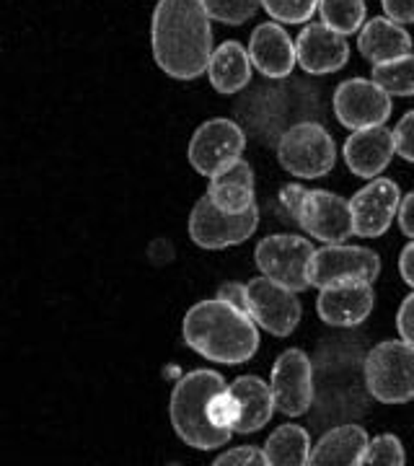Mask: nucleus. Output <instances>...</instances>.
Wrapping results in <instances>:
<instances>
[{"label":"nucleus","mask_w":414,"mask_h":466,"mask_svg":"<svg viewBox=\"0 0 414 466\" xmlns=\"http://www.w3.org/2000/svg\"><path fill=\"white\" fill-rule=\"evenodd\" d=\"M365 386L381 404L414 400V348L404 339H386L365 358Z\"/></svg>","instance_id":"nucleus-5"},{"label":"nucleus","mask_w":414,"mask_h":466,"mask_svg":"<svg viewBox=\"0 0 414 466\" xmlns=\"http://www.w3.org/2000/svg\"><path fill=\"white\" fill-rule=\"evenodd\" d=\"M280 205L285 208V213L316 241L342 244L355 233L349 200L334 195V192L288 184V187H282Z\"/></svg>","instance_id":"nucleus-4"},{"label":"nucleus","mask_w":414,"mask_h":466,"mask_svg":"<svg viewBox=\"0 0 414 466\" xmlns=\"http://www.w3.org/2000/svg\"><path fill=\"white\" fill-rule=\"evenodd\" d=\"M251 66L254 63L247 47L236 39H228L213 52L210 66H207V78L217 94H226V96L238 94L241 88L251 84Z\"/></svg>","instance_id":"nucleus-23"},{"label":"nucleus","mask_w":414,"mask_h":466,"mask_svg":"<svg viewBox=\"0 0 414 466\" xmlns=\"http://www.w3.org/2000/svg\"><path fill=\"white\" fill-rule=\"evenodd\" d=\"M386 16L397 24H414V0H381Z\"/></svg>","instance_id":"nucleus-34"},{"label":"nucleus","mask_w":414,"mask_h":466,"mask_svg":"<svg viewBox=\"0 0 414 466\" xmlns=\"http://www.w3.org/2000/svg\"><path fill=\"white\" fill-rule=\"evenodd\" d=\"M399 275L409 288H414V238L412 244H407L399 254Z\"/></svg>","instance_id":"nucleus-37"},{"label":"nucleus","mask_w":414,"mask_h":466,"mask_svg":"<svg viewBox=\"0 0 414 466\" xmlns=\"http://www.w3.org/2000/svg\"><path fill=\"white\" fill-rule=\"evenodd\" d=\"M321 0H262V8L272 21L280 24H306L318 11Z\"/></svg>","instance_id":"nucleus-28"},{"label":"nucleus","mask_w":414,"mask_h":466,"mask_svg":"<svg viewBox=\"0 0 414 466\" xmlns=\"http://www.w3.org/2000/svg\"><path fill=\"white\" fill-rule=\"evenodd\" d=\"M394 140H397V156L414 164V109L399 119L394 127Z\"/></svg>","instance_id":"nucleus-32"},{"label":"nucleus","mask_w":414,"mask_h":466,"mask_svg":"<svg viewBox=\"0 0 414 466\" xmlns=\"http://www.w3.org/2000/svg\"><path fill=\"white\" fill-rule=\"evenodd\" d=\"M265 453L275 466L311 464V438L300 425H282L267 438Z\"/></svg>","instance_id":"nucleus-24"},{"label":"nucleus","mask_w":414,"mask_h":466,"mask_svg":"<svg viewBox=\"0 0 414 466\" xmlns=\"http://www.w3.org/2000/svg\"><path fill=\"white\" fill-rule=\"evenodd\" d=\"M397 329L399 337H401L409 348H414V293H409L407 299L401 300V306H399Z\"/></svg>","instance_id":"nucleus-33"},{"label":"nucleus","mask_w":414,"mask_h":466,"mask_svg":"<svg viewBox=\"0 0 414 466\" xmlns=\"http://www.w3.org/2000/svg\"><path fill=\"white\" fill-rule=\"evenodd\" d=\"M226 389V379L217 370L199 368L187 373L171 391V425L187 446L197 451H216L233 438L228 431H217L207 417V404Z\"/></svg>","instance_id":"nucleus-3"},{"label":"nucleus","mask_w":414,"mask_h":466,"mask_svg":"<svg viewBox=\"0 0 414 466\" xmlns=\"http://www.w3.org/2000/svg\"><path fill=\"white\" fill-rule=\"evenodd\" d=\"M399 228L404 236L414 238V192L404 195L401 198V205H399Z\"/></svg>","instance_id":"nucleus-36"},{"label":"nucleus","mask_w":414,"mask_h":466,"mask_svg":"<svg viewBox=\"0 0 414 466\" xmlns=\"http://www.w3.org/2000/svg\"><path fill=\"white\" fill-rule=\"evenodd\" d=\"M248 314L265 332L288 337L296 332L300 321V300L296 290L269 280L267 275L247 283Z\"/></svg>","instance_id":"nucleus-12"},{"label":"nucleus","mask_w":414,"mask_h":466,"mask_svg":"<svg viewBox=\"0 0 414 466\" xmlns=\"http://www.w3.org/2000/svg\"><path fill=\"white\" fill-rule=\"evenodd\" d=\"M298 66L308 76H329L348 66V36L329 29L327 24H308L296 39Z\"/></svg>","instance_id":"nucleus-16"},{"label":"nucleus","mask_w":414,"mask_h":466,"mask_svg":"<svg viewBox=\"0 0 414 466\" xmlns=\"http://www.w3.org/2000/svg\"><path fill=\"white\" fill-rule=\"evenodd\" d=\"M278 161L298 179H321L337 161L334 137L316 122H298L282 133L278 143Z\"/></svg>","instance_id":"nucleus-6"},{"label":"nucleus","mask_w":414,"mask_h":466,"mask_svg":"<svg viewBox=\"0 0 414 466\" xmlns=\"http://www.w3.org/2000/svg\"><path fill=\"white\" fill-rule=\"evenodd\" d=\"M265 449H257V446H238V449L226 451L216 459V466H267Z\"/></svg>","instance_id":"nucleus-31"},{"label":"nucleus","mask_w":414,"mask_h":466,"mask_svg":"<svg viewBox=\"0 0 414 466\" xmlns=\"http://www.w3.org/2000/svg\"><path fill=\"white\" fill-rule=\"evenodd\" d=\"M376 303L370 280H342L321 288L316 314L329 327H358L370 317Z\"/></svg>","instance_id":"nucleus-15"},{"label":"nucleus","mask_w":414,"mask_h":466,"mask_svg":"<svg viewBox=\"0 0 414 466\" xmlns=\"http://www.w3.org/2000/svg\"><path fill=\"white\" fill-rule=\"evenodd\" d=\"M358 50L368 63L381 66L412 52V34L389 16H376L365 21L358 32Z\"/></svg>","instance_id":"nucleus-19"},{"label":"nucleus","mask_w":414,"mask_h":466,"mask_svg":"<svg viewBox=\"0 0 414 466\" xmlns=\"http://www.w3.org/2000/svg\"><path fill=\"white\" fill-rule=\"evenodd\" d=\"M213 21H220L226 26H241L248 18L257 16L262 0H202Z\"/></svg>","instance_id":"nucleus-27"},{"label":"nucleus","mask_w":414,"mask_h":466,"mask_svg":"<svg viewBox=\"0 0 414 466\" xmlns=\"http://www.w3.org/2000/svg\"><path fill=\"white\" fill-rule=\"evenodd\" d=\"M182 334L197 355L223 366L247 363L259 350V332L251 314L220 299L195 303L184 317Z\"/></svg>","instance_id":"nucleus-2"},{"label":"nucleus","mask_w":414,"mask_h":466,"mask_svg":"<svg viewBox=\"0 0 414 466\" xmlns=\"http://www.w3.org/2000/svg\"><path fill=\"white\" fill-rule=\"evenodd\" d=\"M217 299L228 300V303H233L236 309H241V311H247V314H248L247 285H241V283L220 285V288H217Z\"/></svg>","instance_id":"nucleus-35"},{"label":"nucleus","mask_w":414,"mask_h":466,"mask_svg":"<svg viewBox=\"0 0 414 466\" xmlns=\"http://www.w3.org/2000/svg\"><path fill=\"white\" fill-rule=\"evenodd\" d=\"M370 438L360 425H339L329 433L321 435V441L311 449V464L316 466H360L365 459Z\"/></svg>","instance_id":"nucleus-21"},{"label":"nucleus","mask_w":414,"mask_h":466,"mask_svg":"<svg viewBox=\"0 0 414 466\" xmlns=\"http://www.w3.org/2000/svg\"><path fill=\"white\" fill-rule=\"evenodd\" d=\"M228 389L233 391V397L238 400V404H241V420L236 425V433L247 435L262 431L269 422L272 412L278 410L272 386L262 381L259 376H238Z\"/></svg>","instance_id":"nucleus-22"},{"label":"nucleus","mask_w":414,"mask_h":466,"mask_svg":"<svg viewBox=\"0 0 414 466\" xmlns=\"http://www.w3.org/2000/svg\"><path fill=\"white\" fill-rule=\"evenodd\" d=\"M394 156H397V140L386 125L352 130V135L345 140L348 168L360 179H376L381 171H386Z\"/></svg>","instance_id":"nucleus-18"},{"label":"nucleus","mask_w":414,"mask_h":466,"mask_svg":"<svg viewBox=\"0 0 414 466\" xmlns=\"http://www.w3.org/2000/svg\"><path fill=\"white\" fill-rule=\"evenodd\" d=\"M370 78L391 96H414V52L381 63V66H373Z\"/></svg>","instance_id":"nucleus-26"},{"label":"nucleus","mask_w":414,"mask_h":466,"mask_svg":"<svg viewBox=\"0 0 414 466\" xmlns=\"http://www.w3.org/2000/svg\"><path fill=\"white\" fill-rule=\"evenodd\" d=\"M365 466H404L407 464V453L397 435L383 433L373 438L365 451Z\"/></svg>","instance_id":"nucleus-29"},{"label":"nucleus","mask_w":414,"mask_h":466,"mask_svg":"<svg viewBox=\"0 0 414 466\" xmlns=\"http://www.w3.org/2000/svg\"><path fill=\"white\" fill-rule=\"evenodd\" d=\"M365 0H321L318 3V16L321 24H327L334 32L358 34L365 26Z\"/></svg>","instance_id":"nucleus-25"},{"label":"nucleus","mask_w":414,"mask_h":466,"mask_svg":"<svg viewBox=\"0 0 414 466\" xmlns=\"http://www.w3.org/2000/svg\"><path fill=\"white\" fill-rule=\"evenodd\" d=\"M399 205H401V192L394 179H370L360 187L352 200V228L355 236L360 238H379L389 231L391 220L399 216Z\"/></svg>","instance_id":"nucleus-14"},{"label":"nucleus","mask_w":414,"mask_h":466,"mask_svg":"<svg viewBox=\"0 0 414 466\" xmlns=\"http://www.w3.org/2000/svg\"><path fill=\"white\" fill-rule=\"evenodd\" d=\"M381 272V257L373 249L352 244H324L314 251L308 265V280L314 288L342 283V280H376Z\"/></svg>","instance_id":"nucleus-11"},{"label":"nucleus","mask_w":414,"mask_h":466,"mask_svg":"<svg viewBox=\"0 0 414 466\" xmlns=\"http://www.w3.org/2000/svg\"><path fill=\"white\" fill-rule=\"evenodd\" d=\"M247 148V137L244 130L226 116L207 119L205 125H199L197 133L189 140V164L202 177H216L223 168H228L241 158V153Z\"/></svg>","instance_id":"nucleus-9"},{"label":"nucleus","mask_w":414,"mask_h":466,"mask_svg":"<svg viewBox=\"0 0 414 466\" xmlns=\"http://www.w3.org/2000/svg\"><path fill=\"white\" fill-rule=\"evenodd\" d=\"M248 55L254 67L267 78H285L298 66L296 39H290L280 21H265L251 32Z\"/></svg>","instance_id":"nucleus-17"},{"label":"nucleus","mask_w":414,"mask_h":466,"mask_svg":"<svg viewBox=\"0 0 414 466\" xmlns=\"http://www.w3.org/2000/svg\"><path fill=\"white\" fill-rule=\"evenodd\" d=\"M314 251L308 238H300L293 233H275L259 241L254 259L262 269V275H267L269 280L300 293L311 285L308 265H311Z\"/></svg>","instance_id":"nucleus-7"},{"label":"nucleus","mask_w":414,"mask_h":466,"mask_svg":"<svg viewBox=\"0 0 414 466\" xmlns=\"http://www.w3.org/2000/svg\"><path fill=\"white\" fill-rule=\"evenodd\" d=\"M210 21L202 0H158L150 21L156 66L177 81H195L207 73L216 52Z\"/></svg>","instance_id":"nucleus-1"},{"label":"nucleus","mask_w":414,"mask_h":466,"mask_svg":"<svg viewBox=\"0 0 414 466\" xmlns=\"http://www.w3.org/2000/svg\"><path fill=\"white\" fill-rule=\"evenodd\" d=\"M207 417L216 425L217 431H228L236 433V425L241 420V404L233 397V391L226 386L223 391H217L216 397L207 404Z\"/></svg>","instance_id":"nucleus-30"},{"label":"nucleus","mask_w":414,"mask_h":466,"mask_svg":"<svg viewBox=\"0 0 414 466\" xmlns=\"http://www.w3.org/2000/svg\"><path fill=\"white\" fill-rule=\"evenodd\" d=\"M272 394L282 415L300 417L314 401V366L303 350H285L272 366Z\"/></svg>","instance_id":"nucleus-13"},{"label":"nucleus","mask_w":414,"mask_h":466,"mask_svg":"<svg viewBox=\"0 0 414 466\" xmlns=\"http://www.w3.org/2000/svg\"><path fill=\"white\" fill-rule=\"evenodd\" d=\"M334 115L348 130H365L386 125L391 116V94L373 78H348L334 88Z\"/></svg>","instance_id":"nucleus-10"},{"label":"nucleus","mask_w":414,"mask_h":466,"mask_svg":"<svg viewBox=\"0 0 414 466\" xmlns=\"http://www.w3.org/2000/svg\"><path fill=\"white\" fill-rule=\"evenodd\" d=\"M257 226H259V210H257V205L251 210H247V213L231 216V213H223L216 202L205 195L192 208V216H189V238L197 244L199 249H228V247L244 244L248 236L257 231Z\"/></svg>","instance_id":"nucleus-8"},{"label":"nucleus","mask_w":414,"mask_h":466,"mask_svg":"<svg viewBox=\"0 0 414 466\" xmlns=\"http://www.w3.org/2000/svg\"><path fill=\"white\" fill-rule=\"evenodd\" d=\"M207 198L216 202L223 213H247L254 208V171L248 167V161L238 158L236 164L223 168L210 179Z\"/></svg>","instance_id":"nucleus-20"}]
</instances>
